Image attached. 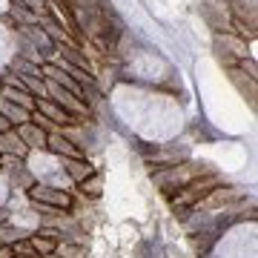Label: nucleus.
<instances>
[{"label":"nucleus","mask_w":258,"mask_h":258,"mask_svg":"<svg viewBox=\"0 0 258 258\" xmlns=\"http://www.w3.org/2000/svg\"><path fill=\"white\" fill-rule=\"evenodd\" d=\"M57 258H86V252H83V247H72V244H66V241H60L55 247Z\"/></svg>","instance_id":"obj_14"},{"label":"nucleus","mask_w":258,"mask_h":258,"mask_svg":"<svg viewBox=\"0 0 258 258\" xmlns=\"http://www.w3.org/2000/svg\"><path fill=\"white\" fill-rule=\"evenodd\" d=\"M0 98H6V101L18 103V106H23L26 112H32V109L37 106V101L26 92V89H23V86H3V89H0Z\"/></svg>","instance_id":"obj_7"},{"label":"nucleus","mask_w":258,"mask_h":258,"mask_svg":"<svg viewBox=\"0 0 258 258\" xmlns=\"http://www.w3.org/2000/svg\"><path fill=\"white\" fill-rule=\"evenodd\" d=\"M78 186L83 189V195H92V198H98V195H101V178H98V175H89L86 181H81Z\"/></svg>","instance_id":"obj_15"},{"label":"nucleus","mask_w":258,"mask_h":258,"mask_svg":"<svg viewBox=\"0 0 258 258\" xmlns=\"http://www.w3.org/2000/svg\"><path fill=\"white\" fill-rule=\"evenodd\" d=\"M46 147L60 158H83V152L72 144V138H66L63 132H52L46 138Z\"/></svg>","instance_id":"obj_5"},{"label":"nucleus","mask_w":258,"mask_h":258,"mask_svg":"<svg viewBox=\"0 0 258 258\" xmlns=\"http://www.w3.org/2000/svg\"><path fill=\"white\" fill-rule=\"evenodd\" d=\"M12 15L20 20H26V23H40V18L37 15H32V12L23 6V0H12Z\"/></svg>","instance_id":"obj_13"},{"label":"nucleus","mask_w":258,"mask_h":258,"mask_svg":"<svg viewBox=\"0 0 258 258\" xmlns=\"http://www.w3.org/2000/svg\"><path fill=\"white\" fill-rule=\"evenodd\" d=\"M18 135L23 138V144L26 147H37V149H46V132L40 126H35V123H23V126H18Z\"/></svg>","instance_id":"obj_9"},{"label":"nucleus","mask_w":258,"mask_h":258,"mask_svg":"<svg viewBox=\"0 0 258 258\" xmlns=\"http://www.w3.org/2000/svg\"><path fill=\"white\" fill-rule=\"evenodd\" d=\"M12 129H15L12 126V120H6L3 115H0V135H3V132H12Z\"/></svg>","instance_id":"obj_17"},{"label":"nucleus","mask_w":258,"mask_h":258,"mask_svg":"<svg viewBox=\"0 0 258 258\" xmlns=\"http://www.w3.org/2000/svg\"><path fill=\"white\" fill-rule=\"evenodd\" d=\"M0 115L6 120H12V126H23V123H29V115H32V112H26L23 106L6 101V98H0Z\"/></svg>","instance_id":"obj_10"},{"label":"nucleus","mask_w":258,"mask_h":258,"mask_svg":"<svg viewBox=\"0 0 258 258\" xmlns=\"http://www.w3.org/2000/svg\"><path fill=\"white\" fill-rule=\"evenodd\" d=\"M0 258H15V249L9 244H0Z\"/></svg>","instance_id":"obj_16"},{"label":"nucleus","mask_w":258,"mask_h":258,"mask_svg":"<svg viewBox=\"0 0 258 258\" xmlns=\"http://www.w3.org/2000/svg\"><path fill=\"white\" fill-rule=\"evenodd\" d=\"M35 109L40 112V115H46L52 123H63V126H78V123H81L75 115H69L66 109H60V106H57L55 101H49V98H40Z\"/></svg>","instance_id":"obj_4"},{"label":"nucleus","mask_w":258,"mask_h":258,"mask_svg":"<svg viewBox=\"0 0 258 258\" xmlns=\"http://www.w3.org/2000/svg\"><path fill=\"white\" fill-rule=\"evenodd\" d=\"M29 244H32V249H35L40 258H43V255H52V252H55V247H57L55 241L43 238V235H37V232H35V235H29Z\"/></svg>","instance_id":"obj_11"},{"label":"nucleus","mask_w":258,"mask_h":258,"mask_svg":"<svg viewBox=\"0 0 258 258\" xmlns=\"http://www.w3.org/2000/svg\"><path fill=\"white\" fill-rule=\"evenodd\" d=\"M20 238H29V235H26L23 230H15V227H9V221L0 224V244H9V247H12V244H18Z\"/></svg>","instance_id":"obj_12"},{"label":"nucleus","mask_w":258,"mask_h":258,"mask_svg":"<svg viewBox=\"0 0 258 258\" xmlns=\"http://www.w3.org/2000/svg\"><path fill=\"white\" fill-rule=\"evenodd\" d=\"M0 155H12V158H23V155H29V147L23 144V138H20L15 129L0 135Z\"/></svg>","instance_id":"obj_6"},{"label":"nucleus","mask_w":258,"mask_h":258,"mask_svg":"<svg viewBox=\"0 0 258 258\" xmlns=\"http://www.w3.org/2000/svg\"><path fill=\"white\" fill-rule=\"evenodd\" d=\"M212 43H215V55H218V60H221L227 69L238 66V60H244V57L249 55L247 52V40H241V37L232 35V32H215Z\"/></svg>","instance_id":"obj_2"},{"label":"nucleus","mask_w":258,"mask_h":258,"mask_svg":"<svg viewBox=\"0 0 258 258\" xmlns=\"http://www.w3.org/2000/svg\"><path fill=\"white\" fill-rule=\"evenodd\" d=\"M15 258H40V255H37L35 249H29V252H18V255H15Z\"/></svg>","instance_id":"obj_18"},{"label":"nucleus","mask_w":258,"mask_h":258,"mask_svg":"<svg viewBox=\"0 0 258 258\" xmlns=\"http://www.w3.org/2000/svg\"><path fill=\"white\" fill-rule=\"evenodd\" d=\"M63 166H66V175L72 178L75 184H81V181H86L89 175H95V169L83 158H63Z\"/></svg>","instance_id":"obj_8"},{"label":"nucleus","mask_w":258,"mask_h":258,"mask_svg":"<svg viewBox=\"0 0 258 258\" xmlns=\"http://www.w3.org/2000/svg\"><path fill=\"white\" fill-rule=\"evenodd\" d=\"M9 221V210H3V207H0V224H6Z\"/></svg>","instance_id":"obj_19"},{"label":"nucleus","mask_w":258,"mask_h":258,"mask_svg":"<svg viewBox=\"0 0 258 258\" xmlns=\"http://www.w3.org/2000/svg\"><path fill=\"white\" fill-rule=\"evenodd\" d=\"M215 184H218V175H210V172H207V178H204V181H198V178H195V181H189L184 189H178V195H169L172 210H175L178 215H186L195 204L204 201V198L212 192V186H215Z\"/></svg>","instance_id":"obj_1"},{"label":"nucleus","mask_w":258,"mask_h":258,"mask_svg":"<svg viewBox=\"0 0 258 258\" xmlns=\"http://www.w3.org/2000/svg\"><path fill=\"white\" fill-rule=\"evenodd\" d=\"M29 201L35 204L37 210H57V212H66L72 207V198L69 192L57 189V186H29Z\"/></svg>","instance_id":"obj_3"}]
</instances>
